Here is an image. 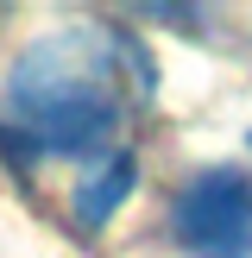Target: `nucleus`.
Instances as JSON below:
<instances>
[{"instance_id":"nucleus-2","label":"nucleus","mask_w":252,"mask_h":258,"mask_svg":"<svg viewBox=\"0 0 252 258\" xmlns=\"http://www.w3.org/2000/svg\"><path fill=\"white\" fill-rule=\"evenodd\" d=\"M176 246L189 258H252V176L202 170L170 208Z\"/></svg>"},{"instance_id":"nucleus-3","label":"nucleus","mask_w":252,"mask_h":258,"mask_svg":"<svg viewBox=\"0 0 252 258\" xmlns=\"http://www.w3.org/2000/svg\"><path fill=\"white\" fill-rule=\"evenodd\" d=\"M133 183H139V164L133 158H107L82 189H76V221H82V227H107L113 208L133 196Z\"/></svg>"},{"instance_id":"nucleus-1","label":"nucleus","mask_w":252,"mask_h":258,"mask_svg":"<svg viewBox=\"0 0 252 258\" xmlns=\"http://www.w3.org/2000/svg\"><path fill=\"white\" fill-rule=\"evenodd\" d=\"M145 57L107 25H76L25 44L7 70V107L25 126V151H101L120 113L133 107V88L145 95Z\"/></svg>"}]
</instances>
